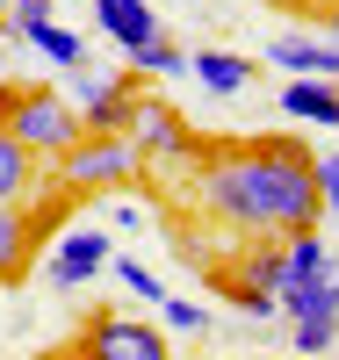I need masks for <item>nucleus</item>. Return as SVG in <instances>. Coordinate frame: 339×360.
I'll use <instances>...</instances> for the list:
<instances>
[{"mask_svg":"<svg viewBox=\"0 0 339 360\" xmlns=\"http://www.w3.org/2000/svg\"><path fill=\"white\" fill-rule=\"evenodd\" d=\"M15 37L29 44V51H44L58 72H73V65H87V37L80 29H66V22H51V15H37V22H22Z\"/></svg>","mask_w":339,"mask_h":360,"instance_id":"nucleus-13","label":"nucleus"},{"mask_svg":"<svg viewBox=\"0 0 339 360\" xmlns=\"http://www.w3.org/2000/svg\"><path fill=\"white\" fill-rule=\"evenodd\" d=\"M332 44H339V8H332Z\"/></svg>","mask_w":339,"mask_h":360,"instance_id":"nucleus-23","label":"nucleus"},{"mask_svg":"<svg viewBox=\"0 0 339 360\" xmlns=\"http://www.w3.org/2000/svg\"><path fill=\"white\" fill-rule=\"evenodd\" d=\"M311 144L303 137H253V144H217L202 159L195 195L217 224L253 231V238H289L325 224L318 180H311Z\"/></svg>","mask_w":339,"mask_h":360,"instance_id":"nucleus-1","label":"nucleus"},{"mask_svg":"<svg viewBox=\"0 0 339 360\" xmlns=\"http://www.w3.org/2000/svg\"><path fill=\"white\" fill-rule=\"evenodd\" d=\"M231 295H282V245H253V252H245Z\"/></svg>","mask_w":339,"mask_h":360,"instance_id":"nucleus-16","label":"nucleus"},{"mask_svg":"<svg viewBox=\"0 0 339 360\" xmlns=\"http://www.w3.org/2000/svg\"><path fill=\"white\" fill-rule=\"evenodd\" d=\"M101 217H109V231H144V224H152V209H144L137 195L109 188V195H101Z\"/></svg>","mask_w":339,"mask_h":360,"instance_id":"nucleus-20","label":"nucleus"},{"mask_svg":"<svg viewBox=\"0 0 339 360\" xmlns=\"http://www.w3.org/2000/svg\"><path fill=\"white\" fill-rule=\"evenodd\" d=\"M51 188V159H37L22 137L0 130V202H37Z\"/></svg>","mask_w":339,"mask_h":360,"instance_id":"nucleus-8","label":"nucleus"},{"mask_svg":"<svg viewBox=\"0 0 339 360\" xmlns=\"http://www.w3.org/2000/svg\"><path fill=\"white\" fill-rule=\"evenodd\" d=\"M282 115L289 123H318V130H339V79H282Z\"/></svg>","mask_w":339,"mask_h":360,"instance_id":"nucleus-9","label":"nucleus"},{"mask_svg":"<svg viewBox=\"0 0 339 360\" xmlns=\"http://www.w3.org/2000/svg\"><path fill=\"white\" fill-rule=\"evenodd\" d=\"M101 274H116V288H123V295H137V303H159V295H166V288H159V274H152L144 259L109 252V266H101Z\"/></svg>","mask_w":339,"mask_h":360,"instance_id":"nucleus-18","label":"nucleus"},{"mask_svg":"<svg viewBox=\"0 0 339 360\" xmlns=\"http://www.w3.org/2000/svg\"><path fill=\"white\" fill-rule=\"evenodd\" d=\"M80 353L94 360H166V324H144V317H94L80 332Z\"/></svg>","mask_w":339,"mask_h":360,"instance_id":"nucleus-7","label":"nucleus"},{"mask_svg":"<svg viewBox=\"0 0 339 360\" xmlns=\"http://www.w3.org/2000/svg\"><path fill=\"white\" fill-rule=\"evenodd\" d=\"M123 65H130L137 79H173V72H188V58H180V44H166V29L152 44H137V51H123Z\"/></svg>","mask_w":339,"mask_h":360,"instance_id":"nucleus-17","label":"nucleus"},{"mask_svg":"<svg viewBox=\"0 0 339 360\" xmlns=\"http://www.w3.org/2000/svg\"><path fill=\"white\" fill-rule=\"evenodd\" d=\"M0 29H8V0H0Z\"/></svg>","mask_w":339,"mask_h":360,"instance_id":"nucleus-24","label":"nucleus"},{"mask_svg":"<svg viewBox=\"0 0 339 360\" xmlns=\"http://www.w3.org/2000/svg\"><path fill=\"white\" fill-rule=\"evenodd\" d=\"M137 180H144V152L130 144V130H80L51 159V188L66 195H109V188H137Z\"/></svg>","mask_w":339,"mask_h":360,"instance_id":"nucleus-2","label":"nucleus"},{"mask_svg":"<svg viewBox=\"0 0 339 360\" xmlns=\"http://www.w3.org/2000/svg\"><path fill=\"white\" fill-rule=\"evenodd\" d=\"M0 130L22 137L37 159H58V152L80 137V108L66 101V86L22 79V86H0Z\"/></svg>","mask_w":339,"mask_h":360,"instance_id":"nucleus-3","label":"nucleus"},{"mask_svg":"<svg viewBox=\"0 0 339 360\" xmlns=\"http://www.w3.org/2000/svg\"><path fill=\"white\" fill-rule=\"evenodd\" d=\"M94 22L116 51H137L159 37V15H152V0H94Z\"/></svg>","mask_w":339,"mask_h":360,"instance_id":"nucleus-12","label":"nucleus"},{"mask_svg":"<svg viewBox=\"0 0 339 360\" xmlns=\"http://www.w3.org/2000/svg\"><path fill=\"white\" fill-rule=\"evenodd\" d=\"M267 65H282L296 79H339V44L332 37H274Z\"/></svg>","mask_w":339,"mask_h":360,"instance_id":"nucleus-10","label":"nucleus"},{"mask_svg":"<svg viewBox=\"0 0 339 360\" xmlns=\"http://www.w3.org/2000/svg\"><path fill=\"white\" fill-rule=\"evenodd\" d=\"M109 252H116V238H109L101 224H73V231L51 238V252H44V281H51L58 295H73V288H87V281L109 266Z\"/></svg>","mask_w":339,"mask_h":360,"instance_id":"nucleus-6","label":"nucleus"},{"mask_svg":"<svg viewBox=\"0 0 339 360\" xmlns=\"http://www.w3.org/2000/svg\"><path fill=\"white\" fill-rule=\"evenodd\" d=\"M274 303H282V317L296 324V317H339V274L325 266V274H303V281H289L282 295H274Z\"/></svg>","mask_w":339,"mask_h":360,"instance_id":"nucleus-15","label":"nucleus"},{"mask_svg":"<svg viewBox=\"0 0 339 360\" xmlns=\"http://www.w3.org/2000/svg\"><path fill=\"white\" fill-rule=\"evenodd\" d=\"M66 101L80 108V130H123L130 123V101H137V72H94V65H73L66 72Z\"/></svg>","mask_w":339,"mask_h":360,"instance_id":"nucleus-4","label":"nucleus"},{"mask_svg":"<svg viewBox=\"0 0 339 360\" xmlns=\"http://www.w3.org/2000/svg\"><path fill=\"white\" fill-rule=\"evenodd\" d=\"M289 339H296V353H325V346L339 339V317H296Z\"/></svg>","mask_w":339,"mask_h":360,"instance_id":"nucleus-21","label":"nucleus"},{"mask_svg":"<svg viewBox=\"0 0 339 360\" xmlns=\"http://www.w3.org/2000/svg\"><path fill=\"white\" fill-rule=\"evenodd\" d=\"M123 130H130V144L144 152V166H180V159L195 152V130L180 123V108H173V101H159V94H144V86H137L130 123H123Z\"/></svg>","mask_w":339,"mask_h":360,"instance_id":"nucleus-5","label":"nucleus"},{"mask_svg":"<svg viewBox=\"0 0 339 360\" xmlns=\"http://www.w3.org/2000/svg\"><path fill=\"white\" fill-rule=\"evenodd\" d=\"M159 324H166L173 339H195L202 324H209V310L202 303H180V295H159Z\"/></svg>","mask_w":339,"mask_h":360,"instance_id":"nucleus-19","label":"nucleus"},{"mask_svg":"<svg viewBox=\"0 0 339 360\" xmlns=\"http://www.w3.org/2000/svg\"><path fill=\"white\" fill-rule=\"evenodd\" d=\"M188 72H195L217 101H231V94H245V86H253V58H245V51H195Z\"/></svg>","mask_w":339,"mask_h":360,"instance_id":"nucleus-14","label":"nucleus"},{"mask_svg":"<svg viewBox=\"0 0 339 360\" xmlns=\"http://www.w3.org/2000/svg\"><path fill=\"white\" fill-rule=\"evenodd\" d=\"M311 180H318V202H325V217H332V209H339V152L311 159Z\"/></svg>","mask_w":339,"mask_h":360,"instance_id":"nucleus-22","label":"nucleus"},{"mask_svg":"<svg viewBox=\"0 0 339 360\" xmlns=\"http://www.w3.org/2000/svg\"><path fill=\"white\" fill-rule=\"evenodd\" d=\"M37 217H29V202H0V281H22L29 259H37Z\"/></svg>","mask_w":339,"mask_h":360,"instance_id":"nucleus-11","label":"nucleus"}]
</instances>
